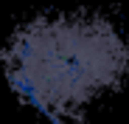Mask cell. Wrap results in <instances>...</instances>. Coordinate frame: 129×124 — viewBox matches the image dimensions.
I'll return each instance as SVG.
<instances>
[{"instance_id": "6da1fadb", "label": "cell", "mask_w": 129, "mask_h": 124, "mask_svg": "<svg viewBox=\"0 0 129 124\" xmlns=\"http://www.w3.org/2000/svg\"><path fill=\"white\" fill-rule=\"evenodd\" d=\"M9 85L53 124L76 121L90 101L129 76V45L93 14L37 17L0 48Z\"/></svg>"}]
</instances>
